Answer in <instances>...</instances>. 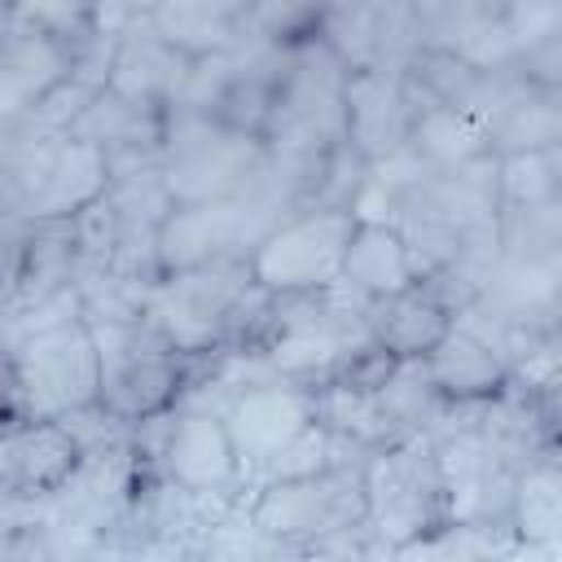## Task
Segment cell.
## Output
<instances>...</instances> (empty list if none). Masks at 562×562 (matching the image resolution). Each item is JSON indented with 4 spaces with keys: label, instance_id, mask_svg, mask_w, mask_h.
Instances as JSON below:
<instances>
[{
    "label": "cell",
    "instance_id": "1",
    "mask_svg": "<svg viewBox=\"0 0 562 562\" xmlns=\"http://www.w3.org/2000/svg\"><path fill=\"white\" fill-rule=\"evenodd\" d=\"M255 347L281 382L316 391L342 378L347 364L378 342L369 334V303L338 281L316 294L272 299Z\"/></svg>",
    "mask_w": 562,
    "mask_h": 562
},
{
    "label": "cell",
    "instance_id": "2",
    "mask_svg": "<svg viewBox=\"0 0 562 562\" xmlns=\"http://www.w3.org/2000/svg\"><path fill=\"white\" fill-rule=\"evenodd\" d=\"M369 527L386 553H408L439 536L448 514V487L439 470V452L430 435H404L360 461Z\"/></svg>",
    "mask_w": 562,
    "mask_h": 562
},
{
    "label": "cell",
    "instance_id": "3",
    "mask_svg": "<svg viewBox=\"0 0 562 562\" xmlns=\"http://www.w3.org/2000/svg\"><path fill=\"white\" fill-rule=\"evenodd\" d=\"M246 522L285 558H312L321 540L369 522L360 465H329L321 474L259 483Z\"/></svg>",
    "mask_w": 562,
    "mask_h": 562
},
{
    "label": "cell",
    "instance_id": "4",
    "mask_svg": "<svg viewBox=\"0 0 562 562\" xmlns=\"http://www.w3.org/2000/svg\"><path fill=\"white\" fill-rule=\"evenodd\" d=\"M92 342H97V360H101V395L97 404L123 422V426H140L158 413H171L202 356H176L145 321L136 325H88Z\"/></svg>",
    "mask_w": 562,
    "mask_h": 562
},
{
    "label": "cell",
    "instance_id": "5",
    "mask_svg": "<svg viewBox=\"0 0 562 562\" xmlns=\"http://www.w3.org/2000/svg\"><path fill=\"white\" fill-rule=\"evenodd\" d=\"M9 364H13L26 426L61 422V417L97 404V395H101V360H97L92 329L83 321L18 338L9 351Z\"/></svg>",
    "mask_w": 562,
    "mask_h": 562
},
{
    "label": "cell",
    "instance_id": "6",
    "mask_svg": "<svg viewBox=\"0 0 562 562\" xmlns=\"http://www.w3.org/2000/svg\"><path fill=\"white\" fill-rule=\"evenodd\" d=\"M263 162V140L220 127L211 114H167L162 127V184L180 202L237 198L255 167Z\"/></svg>",
    "mask_w": 562,
    "mask_h": 562
},
{
    "label": "cell",
    "instance_id": "7",
    "mask_svg": "<svg viewBox=\"0 0 562 562\" xmlns=\"http://www.w3.org/2000/svg\"><path fill=\"white\" fill-rule=\"evenodd\" d=\"M351 228H356L351 211H303L281 220L250 246L246 255L250 281L272 299L316 294L338 285Z\"/></svg>",
    "mask_w": 562,
    "mask_h": 562
},
{
    "label": "cell",
    "instance_id": "8",
    "mask_svg": "<svg viewBox=\"0 0 562 562\" xmlns=\"http://www.w3.org/2000/svg\"><path fill=\"white\" fill-rule=\"evenodd\" d=\"M342 83H347V70L321 40L294 44L281 92L272 101V119L263 127V145H272V149H321V154L338 149L347 140Z\"/></svg>",
    "mask_w": 562,
    "mask_h": 562
},
{
    "label": "cell",
    "instance_id": "9",
    "mask_svg": "<svg viewBox=\"0 0 562 562\" xmlns=\"http://www.w3.org/2000/svg\"><path fill=\"white\" fill-rule=\"evenodd\" d=\"M272 228V220L250 198L180 202L158 224V268L162 277L206 268L224 255H250V246Z\"/></svg>",
    "mask_w": 562,
    "mask_h": 562
},
{
    "label": "cell",
    "instance_id": "10",
    "mask_svg": "<svg viewBox=\"0 0 562 562\" xmlns=\"http://www.w3.org/2000/svg\"><path fill=\"white\" fill-rule=\"evenodd\" d=\"M435 105L408 75L395 70H356L342 83V123L347 145L373 167L391 154H400L413 136L417 110Z\"/></svg>",
    "mask_w": 562,
    "mask_h": 562
},
{
    "label": "cell",
    "instance_id": "11",
    "mask_svg": "<svg viewBox=\"0 0 562 562\" xmlns=\"http://www.w3.org/2000/svg\"><path fill=\"white\" fill-rule=\"evenodd\" d=\"M158 474L176 487L237 501L246 474L237 461V448L228 439V426L211 408H171L167 439L158 452Z\"/></svg>",
    "mask_w": 562,
    "mask_h": 562
},
{
    "label": "cell",
    "instance_id": "12",
    "mask_svg": "<svg viewBox=\"0 0 562 562\" xmlns=\"http://www.w3.org/2000/svg\"><path fill=\"white\" fill-rule=\"evenodd\" d=\"M220 417L237 448L241 474L255 479L281 448H290L312 426V391L290 386V382H259V386L237 391L220 408Z\"/></svg>",
    "mask_w": 562,
    "mask_h": 562
},
{
    "label": "cell",
    "instance_id": "13",
    "mask_svg": "<svg viewBox=\"0 0 562 562\" xmlns=\"http://www.w3.org/2000/svg\"><path fill=\"white\" fill-rule=\"evenodd\" d=\"M198 57H184L180 48H171L154 26H149V4L132 13V22L123 26L119 44H114V61L105 75V92L132 101V105H149V110H171V101L180 97L189 70Z\"/></svg>",
    "mask_w": 562,
    "mask_h": 562
},
{
    "label": "cell",
    "instance_id": "14",
    "mask_svg": "<svg viewBox=\"0 0 562 562\" xmlns=\"http://www.w3.org/2000/svg\"><path fill=\"white\" fill-rule=\"evenodd\" d=\"M26 176H31L26 220H70L75 211L97 202L110 184L105 154L70 136L35 145L26 154Z\"/></svg>",
    "mask_w": 562,
    "mask_h": 562
},
{
    "label": "cell",
    "instance_id": "15",
    "mask_svg": "<svg viewBox=\"0 0 562 562\" xmlns=\"http://www.w3.org/2000/svg\"><path fill=\"white\" fill-rule=\"evenodd\" d=\"M70 48L13 9L0 35V119L31 114L57 83L70 79Z\"/></svg>",
    "mask_w": 562,
    "mask_h": 562
},
{
    "label": "cell",
    "instance_id": "16",
    "mask_svg": "<svg viewBox=\"0 0 562 562\" xmlns=\"http://www.w3.org/2000/svg\"><path fill=\"white\" fill-rule=\"evenodd\" d=\"M241 0H167L149 4V26L184 57H220L250 40Z\"/></svg>",
    "mask_w": 562,
    "mask_h": 562
},
{
    "label": "cell",
    "instance_id": "17",
    "mask_svg": "<svg viewBox=\"0 0 562 562\" xmlns=\"http://www.w3.org/2000/svg\"><path fill=\"white\" fill-rule=\"evenodd\" d=\"M483 132L492 140V154H531L562 145V92H540L522 83L514 70H505V88L496 110L483 119Z\"/></svg>",
    "mask_w": 562,
    "mask_h": 562
},
{
    "label": "cell",
    "instance_id": "18",
    "mask_svg": "<svg viewBox=\"0 0 562 562\" xmlns=\"http://www.w3.org/2000/svg\"><path fill=\"white\" fill-rule=\"evenodd\" d=\"M452 329V312L430 285H408L395 299L369 303V334L395 360H426Z\"/></svg>",
    "mask_w": 562,
    "mask_h": 562
},
{
    "label": "cell",
    "instance_id": "19",
    "mask_svg": "<svg viewBox=\"0 0 562 562\" xmlns=\"http://www.w3.org/2000/svg\"><path fill=\"white\" fill-rule=\"evenodd\" d=\"M342 285L351 294H360L364 303H382V299H395L408 285H417L408 246L395 233V224L356 220V228L347 237V255H342Z\"/></svg>",
    "mask_w": 562,
    "mask_h": 562
},
{
    "label": "cell",
    "instance_id": "20",
    "mask_svg": "<svg viewBox=\"0 0 562 562\" xmlns=\"http://www.w3.org/2000/svg\"><path fill=\"white\" fill-rule=\"evenodd\" d=\"M426 373H430L439 400H448V404H487L509 386V364L457 325L426 356Z\"/></svg>",
    "mask_w": 562,
    "mask_h": 562
},
{
    "label": "cell",
    "instance_id": "21",
    "mask_svg": "<svg viewBox=\"0 0 562 562\" xmlns=\"http://www.w3.org/2000/svg\"><path fill=\"white\" fill-rule=\"evenodd\" d=\"M79 461H83V448L61 422H31L18 435H9V483L22 496H35V501L53 496L75 474Z\"/></svg>",
    "mask_w": 562,
    "mask_h": 562
},
{
    "label": "cell",
    "instance_id": "22",
    "mask_svg": "<svg viewBox=\"0 0 562 562\" xmlns=\"http://www.w3.org/2000/svg\"><path fill=\"white\" fill-rule=\"evenodd\" d=\"M162 127L167 114L149 110V105H132L114 92H97L83 114L70 123V140H83L101 154H127V149H145V154H162Z\"/></svg>",
    "mask_w": 562,
    "mask_h": 562
},
{
    "label": "cell",
    "instance_id": "23",
    "mask_svg": "<svg viewBox=\"0 0 562 562\" xmlns=\"http://www.w3.org/2000/svg\"><path fill=\"white\" fill-rule=\"evenodd\" d=\"M79 255H75V215L70 220H31V241L18 277V312H31L61 290L75 285Z\"/></svg>",
    "mask_w": 562,
    "mask_h": 562
},
{
    "label": "cell",
    "instance_id": "24",
    "mask_svg": "<svg viewBox=\"0 0 562 562\" xmlns=\"http://www.w3.org/2000/svg\"><path fill=\"white\" fill-rule=\"evenodd\" d=\"M408 149H413L430 171H461V167H470V162L496 158V154H492V140H487V132H483V123H474V119H465V114H452V110H443V105L417 110Z\"/></svg>",
    "mask_w": 562,
    "mask_h": 562
},
{
    "label": "cell",
    "instance_id": "25",
    "mask_svg": "<svg viewBox=\"0 0 562 562\" xmlns=\"http://www.w3.org/2000/svg\"><path fill=\"white\" fill-rule=\"evenodd\" d=\"M509 527H514V540L527 549H553L558 544V536H562L558 457H544L518 474L514 501H509Z\"/></svg>",
    "mask_w": 562,
    "mask_h": 562
},
{
    "label": "cell",
    "instance_id": "26",
    "mask_svg": "<svg viewBox=\"0 0 562 562\" xmlns=\"http://www.w3.org/2000/svg\"><path fill=\"white\" fill-rule=\"evenodd\" d=\"M373 395L404 435H430L448 408V400H439V391L426 373V360H395Z\"/></svg>",
    "mask_w": 562,
    "mask_h": 562
},
{
    "label": "cell",
    "instance_id": "27",
    "mask_svg": "<svg viewBox=\"0 0 562 562\" xmlns=\"http://www.w3.org/2000/svg\"><path fill=\"white\" fill-rule=\"evenodd\" d=\"M558 193H562V145L496 158L501 206H544L558 202Z\"/></svg>",
    "mask_w": 562,
    "mask_h": 562
},
{
    "label": "cell",
    "instance_id": "28",
    "mask_svg": "<svg viewBox=\"0 0 562 562\" xmlns=\"http://www.w3.org/2000/svg\"><path fill=\"white\" fill-rule=\"evenodd\" d=\"M514 549H518V540H514L509 522H448L439 536L408 549L404 558H417V562H496Z\"/></svg>",
    "mask_w": 562,
    "mask_h": 562
},
{
    "label": "cell",
    "instance_id": "29",
    "mask_svg": "<svg viewBox=\"0 0 562 562\" xmlns=\"http://www.w3.org/2000/svg\"><path fill=\"white\" fill-rule=\"evenodd\" d=\"M119 237H123V220L114 211V202L101 193L97 202H88L83 211H75V255H79V272H92V268H105L119 250ZM75 272V277H79Z\"/></svg>",
    "mask_w": 562,
    "mask_h": 562
},
{
    "label": "cell",
    "instance_id": "30",
    "mask_svg": "<svg viewBox=\"0 0 562 562\" xmlns=\"http://www.w3.org/2000/svg\"><path fill=\"white\" fill-rule=\"evenodd\" d=\"M501 22H505V35H509L514 61H518V53H527V48H536L540 40H549V35L562 31V4H558V0L501 4Z\"/></svg>",
    "mask_w": 562,
    "mask_h": 562
},
{
    "label": "cell",
    "instance_id": "31",
    "mask_svg": "<svg viewBox=\"0 0 562 562\" xmlns=\"http://www.w3.org/2000/svg\"><path fill=\"white\" fill-rule=\"evenodd\" d=\"M26 241H31V220L0 211V290H4V294H18Z\"/></svg>",
    "mask_w": 562,
    "mask_h": 562
},
{
    "label": "cell",
    "instance_id": "32",
    "mask_svg": "<svg viewBox=\"0 0 562 562\" xmlns=\"http://www.w3.org/2000/svg\"><path fill=\"white\" fill-rule=\"evenodd\" d=\"M0 562H57L48 536L40 522H26V527H13L0 536Z\"/></svg>",
    "mask_w": 562,
    "mask_h": 562
},
{
    "label": "cell",
    "instance_id": "33",
    "mask_svg": "<svg viewBox=\"0 0 562 562\" xmlns=\"http://www.w3.org/2000/svg\"><path fill=\"white\" fill-rule=\"evenodd\" d=\"M40 509H44V501L22 496L9 479H0V536H4V531H13V527L40 522Z\"/></svg>",
    "mask_w": 562,
    "mask_h": 562
},
{
    "label": "cell",
    "instance_id": "34",
    "mask_svg": "<svg viewBox=\"0 0 562 562\" xmlns=\"http://www.w3.org/2000/svg\"><path fill=\"white\" fill-rule=\"evenodd\" d=\"M18 342V299L0 290V356H9Z\"/></svg>",
    "mask_w": 562,
    "mask_h": 562
},
{
    "label": "cell",
    "instance_id": "35",
    "mask_svg": "<svg viewBox=\"0 0 562 562\" xmlns=\"http://www.w3.org/2000/svg\"><path fill=\"white\" fill-rule=\"evenodd\" d=\"M83 562H127V553H123V549H101V553H92V558H83Z\"/></svg>",
    "mask_w": 562,
    "mask_h": 562
},
{
    "label": "cell",
    "instance_id": "36",
    "mask_svg": "<svg viewBox=\"0 0 562 562\" xmlns=\"http://www.w3.org/2000/svg\"><path fill=\"white\" fill-rule=\"evenodd\" d=\"M0 479H9V439H0Z\"/></svg>",
    "mask_w": 562,
    "mask_h": 562
},
{
    "label": "cell",
    "instance_id": "37",
    "mask_svg": "<svg viewBox=\"0 0 562 562\" xmlns=\"http://www.w3.org/2000/svg\"><path fill=\"white\" fill-rule=\"evenodd\" d=\"M9 18H13V4H0V35H4V26H9Z\"/></svg>",
    "mask_w": 562,
    "mask_h": 562
}]
</instances>
